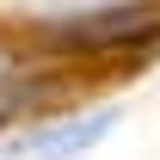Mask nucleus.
Segmentation results:
<instances>
[{
	"label": "nucleus",
	"mask_w": 160,
	"mask_h": 160,
	"mask_svg": "<svg viewBox=\"0 0 160 160\" xmlns=\"http://www.w3.org/2000/svg\"><path fill=\"white\" fill-rule=\"evenodd\" d=\"M111 123H117V111H92V117L56 123V129H43V136L19 142V160H68V154H80V148H92Z\"/></svg>",
	"instance_id": "1"
},
{
	"label": "nucleus",
	"mask_w": 160,
	"mask_h": 160,
	"mask_svg": "<svg viewBox=\"0 0 160 160\" xmlns=\"http://www.w3.org/2000/svg\"><path fill=\"white\" fill-rule=\"evenodd\" d=\"M12 105H19V80H12V56L0 49V117H6Z\"/></svg>",
	"instance_id": "2"
}]
</instances>
